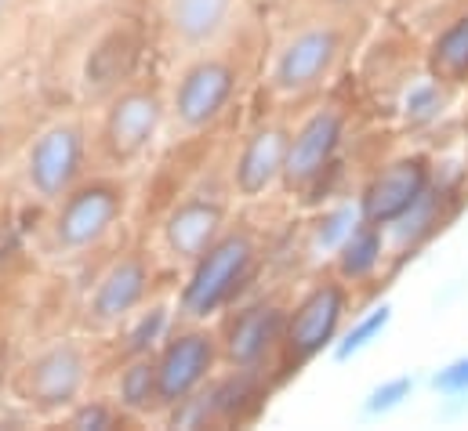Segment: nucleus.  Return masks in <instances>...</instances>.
<instances>
[{"label": "nucleus", "mask_w": 468, "mask_h": 431, "mask_svg": "<svg viewBox=\"0 0 468 431\" xmlns=\"http://www.w3.org/2000/svg\"><path fill=\"white\" fill-rule=\"evenodd\" d=\"M145 287H149V268H145L142 258H123V261H117V265L102 276V283H99V290H95V298H91L95 320H102V323H120V320H127V316L142 305Z\"/></svg>", "instance_id": "obj_15"}, {"label": "nucleus", "mask_w": 468, "mask_h": 431, "mask_svg": "<svg viewBox=\"0 0 468 431\" xmlns=\"http://www.w3.org/2000/svg\"><path fill=\"white\" fill-rule=\"evenodd\" d=\"M410 392H414V377H392V381H385V384H378L370 395H367V403H363V410L370 414V417H385V414H392V410H399L407 399H410Z\"/></svg>", "instance_id": "obj_24"}, {"label": "nucleus", "mask_w": 468, "mask_h": 431, "mask_svg": "<svg viewBox=\"0 0 468 431\" xmlns=\"http://www.w3.org/2000/svg\"><path fill=\"white\" fill-rule=\"evenodd\" d=\"M440 211H443V193H436V189L429 185V193H425V196H421L407 215L388 225V228H392V236H396V243H403V247H407V243L425 239V236L436 228Z\"/></svg>", "instance_id": "obj_20"}, {"label": "nucleus", "mask_w": 468, "mask_h": 431, "mask_svg": "<svg viewBox=\"0 0 468 431\" xmlns=\"http://www.w3.org/2000/svg\"><path fill=\"white\" fill-rule=\"evenodd\" d=\"M69 428H77V431L113 428V410H110V406H102V403H84V406H77V410H73Z\"/></svg>", "instance_id": "obj_27"}, {"label": "nucleus", "mask_w": 468, "mask_h": 431, "mask_svg": "<svg viewBox=\"0 0 468 431\" xmlns=\"http://www.w3.org/2000/svg\"><path fill=\"white\" fill-rule=\"evenodd\" d=\"M287 145H291V134L280 131V127H261L247 138L239 160H236V189L243 196H261L265 189L276 185V178H283V167H287Z\"/></svg>", "instance_id": "obj_12"}, {"label": "nucleus", "mask_w": 468, "mask_h": 431, "mask_svg": "<svg viewBox=\"0 0 468 431\" xmlns=\"http://www.w3.org/2000/svg\"><path fill=\"white\" fill-rule=\"evenodd\" d=\"M342 316H346V287L342 283H320L316 290H309L283 326L287 355L294 363H305V359L320 355L324 348H331L338 337Z\"/></svg>", "instance_id": "obj_2"}, {"label": "nucleus", "mask_w": 468, "mask_h": 431, "mask_svg": "<svg viewBox=\"0 0 468 431\" xmlns=\"http://www.w3.org/2000/svg\"><path fill=\"white\" fill-rule=\"evenodd\" d=\"M363 221V211H359V204H342V207H335V211H327V215L320 217V225H316V250H335L338 254V247L346 243L352 236V228Z\"/></svg>", "instance_id": "obj_23"}, {"label": "nucleus", "mask_w": 468, "mask_h": 431, "mask_svg": "<svg viewBox=\"0 0 468 431\" xmlns=\"http://www.w3.org/2000/svg\"><path fill=\"white\" fill-rule=\"evenodd\" d=\"M215 366V341L204 330L178 333L164 344L156 359V384H160V403L178 406L182 399L197 395V388L207 381Z\"/></svg>", "instance_id": "obj_5"}, {"label": "nucleus", "mask_w": 468, "mask_h": 431, "mask_svg": "<svg viewBox=\"0 0 468 431\" xmlns=\"http://www.w3.org/2000/svg\"><path fill=\"white\" fill-rule=\"evenodd\" d=\"M432 73L440 80H465L468 77V15L454 18L432 40Z\"/></svg>", "instance_id": "obj_18"}, {"label": "nucleus", "mask_w": 468, "mask_h": 431, "mask_svg": "<svg viewBox=\"0 0 468 431\" xmlns=\"http://www.w3.org/2000/svg\"><path fill=\"white\" fill-rule=\"evenodd\" d=\"M283 312H280V305H250V309H243L239 316H236L233 323H229V333H226V355L233 359L239 370H254L265 355H269V348L283 337Z\"/></svg>", "instance_id": "obj_13"}, {"label": "nucleus", "mask_w": 468, "mask_h": 431, "mask_svg": "<svg viewBox=\"0 0 468 431\" xmlns=\"http://www.w3.org/2000/svg\"><path fill=\"white\" fill-rule=\"evenodd\" d=\"M432 185V167L425 156H403L392 160L381 174H374V182L363 189L359 196V211L367 221L388 228L392 221L407 215Z\"/></svg>", "instance_id": "obj_3"}, {"label": "nucleus", "mask_w": 468, "mask_h": 431, "mask_svg": "<svg viewBox=\"0 0 468 431\" xmlns=\"http://www.w3.org/2000/svg\"><path fill=\"white\" fill-rule=\"evenodd\" d=\"M331 4H356V0H331Z\"/></svg>", "instance_id": "obj_28"}, {"label": "nucleus", "mask_w": 468, "mask_h": 431, "mask_svg": "<svg viewBox=\"0 0 468 431\" xmlns=\"http://www.w3.org/2000/svg\"><path fill=\"white\" fill-rule=\"evenodd\" d=\"M335 58H338V33L331 26H309L287 40V47L276 58L272 80L280 91L298 95V91L313 88L331 69Z\"/></svg>", "instance_id": "obj_10"}, {"label": "nucleus", "mask_w": 468, "mask_h": 431, "mask_svg": "<svg viewBox=\"0 0 468 431\" xmlns=\"http://www.w3.org/2000/svg\"><path fill=\"white\" fill-rule=\"evenodd\" d=\"M236 91V69L222 58H204L197 62L182 80H178V91H175V116L200 131L207 123H215L222 116V109L229 106Z\"/></svg>", "instance_id": "obj_9"}, {"label": "nucleus", "mask_w": 468, "mask_h": 431, "mask_svg": "<svg viewBox=\"0 0 468 431\" xmlns=\"http://www.w3.org/2000/svg\"><path fill=\"white\" fill-rule=\"evenodd\" d=\"M342 138H346V116L338 109H320L313 112L298 134L291 138L287 145V167H283V178L291 185H313L338 156L342 149Z\"/></svg>", "instance_id": "obj_6"}, {"label": "nucleus", "mask_w": 468, "mask_h": 431, "mask_svg": "<svg viewBox=\"0 0 468 431\" xmlns=\"http://www.w3.org/2000/svg\"><path fill=\"white\" fill-rule=\"evenodd\" d=\"M229 11H233V0H171L167 18L186 44H204L226 26Z\"/></svg>", "instance_id": "obj_16"}, {"label": "nucleus", "mask_w": 468, "mask_h": 431, "mask_svg": "<svg viewBox=\"0 0 468 431\" xmlns=\"http://www.w3.org/2000/svg\"><path fill=\"white\" fill-rule=\"evenodd\" d=\"M381 254H385V232H381V225H374V221H359L356 228H352V236L338 247V272L346 276V279H367V276H374V268L381 265Z\"/></svg>", "instance_id": "obj_17"}, {"label": "nucleus", "mask_w": 468, "mask_h": 431, "mask_svg": "<svg viewBox=\"0 0 468 431\" xmlns=\"http://www.w3.org/2000/svg\"><path fill=\"white\" fill-rule=\"evenodd\" d=\"M443 109H447V95L440 88V77L436 80H418L403 95V120H407V127H429V123H436L443 116Z\"/></svg>", "instance_id": "obj_21"}, {"label": "nucleus", "mask_w": 468, "mask_h": 431, "mask_svg": "<svg viewBox=\"0 0 468 431\" xmlns=\"http://www.w3.org/2000/svg\"><path fill=\"white\" fill-rule=\"evenodd\" d=\"M392 320V305H378V309H370L363 320H356L352 330L338 341V348H335V355L346 363L352 355H359V352H367L381 333H385V326Z\"/></svg>", "instance_id": "obj_22"}, {"label": "nucleus", "mask_w": 468, "mask_h": 431, "mask_svg": "<svg viewBox=\"0 0 468 431\" xmlns=\"http://www.w3.org/2000/svg\"><path fill=\"white\" fill-rule=\"evenodd\" d=\"M164 106L156 95L149 91H123L113 109L106 112L102 123V142L110 149L113 160H134L149 149V142L156 138Z\"/></svg>", "instance_id": "obj_11"}, {"label": "nucleus", "mask_w": 468, "mask_h": 431, "mask_svg": "<svg viewBox=\"0 0 468 431\" xmlns=\"http://www.w3.org/2000/svg\"><path fill=\"white\" fill-rule=\"evenodd\" d=\"M164 330H167V309H164V305H153L149 312L138 316V323L131 326V333H127V352H131V355H149V348L164 337Z\"/></svg>", "instance_id": "obj_25"}, {"label": "nucleus", "mask_w": 468, "mask_h": 431, "mask_svg": "<svg viewBox=\"0 0 468 431\" xmlns=\"http://www.w3.org/2000/svg\"><path fill=\"white\" fill-rule=\"evenodd\" d=\"M4 4H7V0H0V11H4Z\"/></svg>", "instance_id": "obj_29"}, {"label": "nucleus", "mask_w": 468, "mask_h": 431, "mask_svg": "<svg viewBox=\"0 0 468 431\" xmlns=\"http://www.w3.org/2000/svg\"><path fill=\"white\" fill-rule=\"evenodd\" d=\"M222 221H226L222 204H215V200H186L182 207H175L171 217H167L164 239H167L175 258L197 261L222 236Z\"/></svg>", "instance_id": "obj_14"}, {"label": "nucleus", "mask_w": 468, "mask_h": 431, "mask_svg": "<svg viewBox=\"0 0 468 431\" xmlns=\"http://www.w3.org/2000/svg\"><path fill=\"white\" fill-rule=\"evenodd\" d=\"M254 261V243L243 232H226L218 236L197 261H193V276L182 290V312L189 320H207L218 309L229 305L239 283L247 279Z\"/></svg>", "instance_id": "obj_1"}, {"label": "nucleus", "mask_w": 468, "mask_h": 431, "mask_svg": "<svg viewBox=\"0 0 468 431\" xmlns=\"http://www.w3.org/2000/svg\"><path fill=\"white\" fill-rule=\"evenodd\" d=\"M84 377H88L84 352L77 344L62 341V344L44 348L29 363V370H26V395L40 410H62V406H69L80 395Z\"/></svg>", "instance_id": "obj_7"}, {"label": "nucleus", "mask_w": 468, "mask_h": 431, "mask_svg": "<svg viewBox=\"0 0 468 431\" xmlns=\"http://www.w3.org/2000/svg\"><path fill=\"white\" fill-rule=\"evenodd\" d=\"M120 406L131 414H145L153 403H160V384H156V359L134 355L131 366L120 373Z\"/></svg>", "instance_id": "obj_19"}, {"label": "nucleus", "mask_w": 468, "mask_h": 431, "mask_svg": "<svg viewBox=\"0 0 468 431\" xmlns=\"http://www.w3.org/2000/svg\"><path fill=\"white\" fill-rule=\"evenodd\" d=\"M80 163H84V134H80V127L58 123V127H48L33 142L29 160H26V174H29V185L44 200H62V196H69V189H73V182L80 174Z\"/></svg>", "instance_id": "obj_4"}, {"label": "nucleus", "mask_w": 468, "mask_h": 431, "mask_svg": "<svg viewBox=\"0 0 468 431\" xmlns=\"http://www.w3.org/2000/svg\"><path fill=\"white\" fill-rule=\"evenodd\" d=\"M432 388L440 395H468V355L447 363L443 370L432 373Z\"/></svg>", "instance_id": "obj_26"}, {"label": "nucleus", "mask_w": 468, "mask_h": 431, "mask_svg": "<svg viewBox=\"0 0 468 431\" xmlns=\"http://www.w3.org/2000/svg\"><path fill=\"white\" fill-rule=\"evenodd\" d=\"M123 211V196L113 185H88L66 196L58 221H55V236L66 250H88L95 247Z\"/></svg>", "instance_id": "obj_8"}]
</instances>
